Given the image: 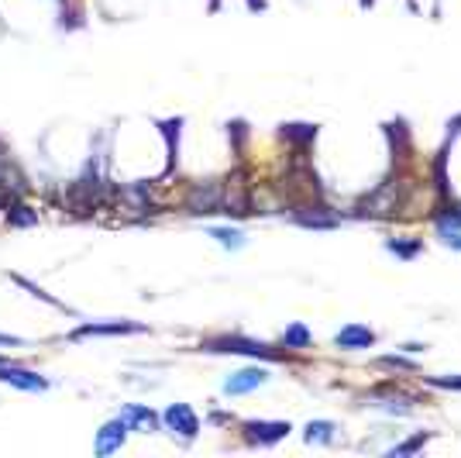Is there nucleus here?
Returning a JSON list of instances; mask_svg holds the SVG:
<instances>
[{
	"label": "nucleus",
	"mask_w": 461,
	"mask_h": 458,
	"mask_svg": "<svg viewBox=\"0 0 461 458\" xmlns=\"http://www.w3.org/2000/svg\"><path fill=\"white\" fill-rule=\"evenodd\" d=\"M0 345H18V338H4V334H0Z\"/></svg>",
	"instance_id": "obj_19"
},
{
	"label": "nucleus",
	"mask_w": 461,
	"mask_h": 458,
	"mask_svg": "<svg viewBox=\"0 0 461 458\" xmlns=\"http://www.w3.org/2000/svg\"><path fill=\"white\" fill-rule=\"evenodd\" d=\"M121 417H124V424L134 428V431H155V413L152 410H145V406H124L121 410Z\"/></svg>",
	"instance_id": "obj_9"
},
{
	"label": "nucleus",
	"mask_w": 461,
	"mask_h": 458,
	"mask_svg": "<svg viewBox=\"0 0 461 458\" xmlns=\"http://www.w3.org/2000/svg\"><path fill=\"white\" fill-rule=\"evenodd\" d=\"M0 382L21 386L28 393H42V389L49 386L42 376H35V372H28V369H18V365H4V362H0Z\"/></svg>",
	"instance_id": "obj_3"
},
{
	"label": "nucleus",
	"mask_w": 461,
	"mask_h": 458,
	"mask_svg": "<svg viewBox=\"0 0 461 458\" xmlns=\"http://www.w3.org/2000/svg\"><path fill=\"white\" fill-rule=\"evenodd\" d=\"M389 252H396V255H403V259H410L413 252H416V242H413V245H399V242H389Z\"/></svg>",
	"instance_id": "obj_14"
},
{
	"label": "nucleus",
	"mask_w": 461,
	"mask_h": 458,
	"mask_svg": "<svg viewBox=\"0 0 461 458\" xmlns=\"http://www.w3.org/2000/svg\"><path fill=\"white\" fill-rule=\"evenodd\" d=\"M341 348H368L372 341H375V334L368 331V327H361V324H351V327H344V331H337V338H334Z\"/></svg>",
	"instance_id": "obj_7"
},
{
	"label": "nucleus",
	"mask_w": 461,
	"mask_h": 458,
	"mask_svg": "<svg viewBox=\"0 0 461 458\" xmlns=\"http://www.w3.org/2000/svg\"><path fill=\"white\" fill-rule=\"evenodd\" d=\"M38 217L28 214V207H14V224H35Z\"/></svg>",
	"instance_id": "obj_15"
},
{
	"label": "nucleus",
	"mask_w": 461,
	"mask_h": 458,
	"mask_svg": "<svg viewBox=\"0 0 461 458\" xmlns=\"http://www.w3.org/2000/svg\"><path fill=\"white\" fill-rule=\"evenodd\" d=\"M165 424H169V431H180L182 438H197L200 431V424H197V417H193V410L186 404H173L165 410Z\"/></svg>",
	"instance_id": "obj_2"
},
{
	"label": "nucleus",
	"mask_w": 461,
	"mask_h": 458,
	"mask_svg": "<svg viewBox=\"0 0 461 458\" xmlns=\"http://www.w3.org/2000/svg\"><path fill=\"white\" fill-rule=\"evenodd\" d=\"M210 351H241V355H262V358H272L276 351L258 345V341H241V338H221V341H210Z\"/></svg>",
	"instance_id": "obj_5"
},
{
	"label": "nucleus",
	"mask_w": 461,
	"mask_h": 458,
	"mask_svg": "<svg viewBox=\"0 0 461 458\" xmlns=\"http://www.w3.org/2000/svg\"><path fill=\"white\" fill-rule=\"evenodd\" d=\"M282 341H286V348H303V345H310V331L303 324H296V327H289L282 334Z\"/></svg>",
	"instance_id": "obj_11"
},
{
	"label": "nucleus",
	"mask_w": 461,
	"mask_h": 458,
	"mask_svg": "<svg viewBox=\"0 0 461 458\" xmlns=\"http://www.w3.org/2000/svg\"><path fill=\"white\" fill-rule=\"evenodd\" d=\"M331 424H324V421H317V424H310L307 428V441L313 445V441H331Z\"/></svg>",
	"instance_id": "obj_13"
},
{
	"label": "nucleus",
	"mask_w": 461,
	"mask_h": 458,
	"mask_svg": "<svg viewBox=\"0 0 461 458\" xmlns=\"http://www.w3.org/2000/svg\"><path fill=\"white\" fill-rule=\"evenodd\" d=\"M265 379H269V372H262V369H245V372H238V376H230L228 382H224V393H230V397L252 393L258 386H265Z\"/></svg>",
	"instance_id": "obj_4"
},
{
	"label": "nucleus",
	"mask_w": 461,
	"mask_h": 458,
	"mask_svg": "<svg viewBox=\"0 0 461 458\" xmlns=\"http://www.w3.org/2000/svg\"><path fill=\"white\" fill-rule=\"evenodd\" d=\"M245 431L252 441H262V445H269V441H279L289 434V424H282V421H252V424H245Z\"/></svg>",
	"instance_id": "obj_6"
},
{
	"label": "nucleus",
	"mask_w": 461,
	"mask_h": 458,
	"mask_svg": "<svg viewBox=\"0 0 461 458\" xmlns=\"http://www.w3.org/2000/svg\"><path fill=\"white\" fill-rule=\"evenodd\" d=\"M210 235L224 245V248H241V245H245V235H241V231H230V228H214Z\"/></svg>",
	"instance_id": "obj_12"
},
{
	"label": "nucleus",
	"mask_w": 461,
	"mask_h": 458,
	"mask_svg": "<svg viewBox=\"0 0 461 458\" xmlns=\"http://www.w3.org/2000/svg\"><path fill=\"white\" fill-rule=\"evenodd\" d=\"M416 448H420V438L410 441V445H403V448H396V455H407V452H416Z\"/></svg>",
	"instance_id": "obj_17"
},
{
	"label": "nucleus",
	"mask_w": 461,
	"mask_h": 458,
	"mask_svg": "<svg viewBox=\"0 0 461 458\" xmlns=\"http://www.w3.org/2000/svg\"><path fill=\"white\" fill-rule=\"evenodd\" d=\"M117 331H141L138 324H86L79 327L76 338H86V334H117Z\"/></svg>",
	"instance_id": "obj_10"
},
{
	"label": "nucleus",
	"mask_w": 461,
	"mask_h": 458,
	"mask_svg": "<svg viewBox=\"0 0 461 458\" xmlns=\"http://www.w3.org/2000/svg\"><path fill=\"white\" fill-rule=\"evenodd\" d=\"M448 245H455V248H461V235H448Z\"/></svg>",
	"instance_id": "obj_18"
},
{
	"label": "nucleus",
	"mask_w": 461,
	"mask_h": 458,
	"mask_svg": "<svg viewBox=\"0 0 461 458\" xmlns=\"http://www.w3.org/2000/svg\"><path fill=\"white\" fill-rule=\"evenodd\" d=\"M124 438H128V424H124V417L103 424L100 434H97V455H110V452H117V448L124 445Z\"/></svg>",
	"instance_id": "obj_1"
},
{
	"label": "nucleus",
	"mask_w": 461,
	"mask_h": 458,
	"mask_svg": "<svg viewBox=\"0 0 461 458\" xmlns=\"http://www.w3.org/2000/svg\"><path fill=\"white\" fill-rule=\"evenodd\" d=\"M434 386H448V389H461V376H451V379H434Z\"/></svg>",
	"instance_id": "obj_16"
},
{
	"label": "nucleus",
	"mask_w": 461,
	"mask_h": 458,
	"mask_svg": "<svg viewBox=\"0 0 461 458\" xmlns=\"http://www.w3.org/2000/svg\"><path fill=\"white\" fill-rule=\"evenodd\" d=\"M189 207H193V214H214V211H221V189H217V187L193 189Z\"/></svg>",
	"instance_id": "obj_8"
}]
</instances>
